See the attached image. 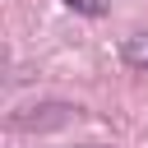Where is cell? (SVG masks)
<instances>
[{"mask_svg":"<svg viewBox=\"0 0 148 148\" xmlns=\"http://www.w3.org/2000/svg\"><path fill=\"white\" fill-rule=\"evenodd\" d=\"M125 60H130L134 69H148V32H134V37L125 42Z\"/></svg>","mask_w":148,"mask_h":148,"instance_id":"cell-1","label":"cell"},{"mask_svg":"<svg viewBox=\"0 0 148 148\" xmlns=\"http://www.w3.org/2000/svg\"><path fill=\"white\" fill-rule=\"evenodd\" d=\"M65 5H74V9H79V5H83V0H65Z\"/></svg>","mask_w":148,"mask_h":148,"instance_id":"cell-2","label":"cell"}]
</instances>
